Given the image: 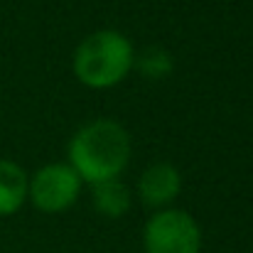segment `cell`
Wrapping results in <instances>:
<instances>
[{"label": "cell", "instance_id": "1", "mask_svg": "<svg viewBox=\"0 0 253 253\" xmlns=\"http://www.w3.org/2000/svg\"><path fill=\"white\" fill-rule=\"evenodd\" d=\"M130 133L118 121L96 118L72 135L67 145V163L82 182L98 184L118 179L130 163Z\"/></svg>", "mask_w": 253, "mask_h": 253}, {"label": "cell", "instance_id": "2", "mask_svg": "<svg viewBox=\"0 0 253 253\" xmlns=\"http://www.w3.org/2000/svg\"><path fill=\"white\" fill-rule=\"evenodd\" d=\"M135 67V49L130 40L118 30H96L86 35L74 49V77L93 91L113 88Z\"/></svg>", "mask_w": 253, "mask_h": 253}, {"label": "cell", "instance_id": "3", "mask_svg": "<svg viewBox=\"0 0 253 253\" xmlns=\"http://www.w3.org/2000/svg\"><path fill=\"white\" fill-rule=\"evenodd\" d=\"M145 253H199L202 229L197 219L184 209H160L143 226Z\"/></svg>", "mask_w": 253, "mask_h": 253}, {"label": "cell", "instance_id": "4", "mask_svg": "<svg viewBox=\"0 0 253 253\" xmlns=\"http://www.w3.org/2000/svg\"><path fill=\"white\" fill-rule=\"evenodd\" d=\"M82 187V177L69 168V163H49L30 177L27 202L42 214H62L77 204Z\"/></svg>", "mask_w": 253, "mask_h": 253}, {"label": "cell", "instance_id": "5", "mask_svg": "<svg viewBox=\"0 0 253 253\" xmlns=\"http://www.w3.org/2000/svg\"><path fill=\"white\" fill-rule=\"evenodd\" d=\"M179 192H182V174L169 163H153L138 177V199L155 211L172 207Z\"/></svg>", "mask_w": 253, "mask_h": 253}, {"label": "cell", "instance_id": "6", "mask_svg": "<svg viewBox=\"0 0 253 253\" xmlns=\"http://www.w3.org/2000/svg\"><path fill=\"white\" fill-rule=\"evenodd\" d=\"M30 174L12 160L0 158V216L17 214L27 202Z\"/></svg>", "mask_w": 253, "mask_h": 253}, {"label": "cell", "instance_id": "7", "mask_svg": "<svg viewBox=\"0 0 253 253\" xmlns=\"http://www.w3.org/2000/svg\"><path fill=\"white\" fill-rule=\"evenodd\" d=\"M91 192H93V207L101 216L106 219H121L130 211V189L126 187V182L118 177V179H106V182H98V184H91Z\"/></svg>", "mask_w": 253, "mask_h": 253}, {"label": "cell", "instance_id": "8", "mask_svg": "<svg viewBox=\"0 0 253 253\" xmlns=\"http://www.w3.org/2000/svg\"><path fill=\"white\" fill-rule=\"evenodd\" d=\"M135 64L150 79H163V77H168L169 72H172V57H169L165 49H150L140 59H135Z\"/></svg>", "mask_w": 253, "mask_h": 253}]
</instances>
